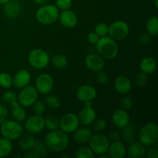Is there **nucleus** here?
<instances>
[{"mask_svg": "<svg viewBox=\"0 0 158 158\" xmlns=\"http://www.w3.org/2000/svg\"><path fill=\"white\" fill-rule=\"evenodd\" d=\"M85 64L89 69L94 72L103 70L105 66V60L99 53H90L86 56Z\"/></svg>", "mask_w": 158, "mask_h": 158, "instance_id": "nucleus-13", "label": "nucleus"}, {"mask_svg": "<svg viewBox=\"0 0 158 158\" xmlns=\"http://www.w3.org/2000/svg\"><path fill=\"white\" fill-rule=\"evenodd\" d=\"M32 150L38 154L39 157H46L49 154V149L45 144L44 141H41V140H35V144Z\"/></svg>", "mask_w": 158, "mask_h": 158, "instance_id": "nucleus-33", "label": "nucleus"}, {"mask_svg": "<svg viewBox=\"0 0 158 158\" xmlns=\"http://www.w3.org/2000/svg\"><path fill=\"white\" fill-rule=\"evenodd\" d=\"M138 141L145 147L154 146L158 140V127L155 123H148L141 127L137 134Z\"/></svg>", "mask_w": 158, "mask_h": 158, "instance_id": "nucleus-5", "label": "nucleus"}, {"mask_svg": "<svg viewBox=\"0 0 158 158\" xmlns=\"http://www.w3.org/2000/svg\"><path fill=\"white\" fill-rule=\"evenodd\" d=\"M45 104L51 109L56 110L60 107L61 103H60V98L57 96L54 95V94H49L46 97Z\"/></svg>", "mask_w": 158, "mask_h": 158, "instance_id": "nucleus-35", "label": "nucleus"}, {"mask_svg": "<svg viewBox=\"0 0 158 158\" xmlns=\"http://www.w3.org/2000/svg\"><path fill=\"white\" fill-rule=\"evenodd\" d=\"M49 63H51L52 67L55 69H61L66 67L68 64V60L66 56H65L63 54H56L50 58Z\"/></svg>", "mask_w": 158, "mask_h": 158, "instance_id": "nucleus-28", "label": "nucleus"}, {"mask_svg": "<svg viewBox=\"0 0 158 158\" xmlns=\"http://www.w3.org/2000/svg\"><path fill=\"white\" fill-rule=\"evenodd\" d=\"M122 131L120 133L121 138L126 143H131L135 141L137 137V127L134 123H131L127 125L123 128H122Z\"/></svg>", "mask_w": 158, "mask_h": 158, "instance_id": "nucleus-24", "label": "nucleus"}, {"mask_svg": "<svg viewBox=\"0 0 158 158\" xmlns=\"http://www.w3.org/2000/svg\"><path fill=\"white\" fill-rule=\"evenodd\" d=\"M120 106L123 110L128 111L133 106V100L130 96H123L120 99Z\"/></svg>", "mask_w": 158, "mask_h": 158, "instance_id": "nucleus-42", "label": "nucleus"}, {"mask_svg": "<svg viewBox=\"0 0 158 158\" xmlns=\"http://www.w3.org/2000/svg\"><path fill=\"white\" fill-rule=\"evenodd\" d=\"M110 158H123L127 156V147L121 140H116L110 143L107 152Z\"/></svg>", "mask_w": 158, "mask_h": 158, "instance_id": "nucleus-16", "label": "nucleus"}, {"mask_svg": "<svg viewBox=\"0 0 158 158\" xmlns=\"http://www.w3.org/2000/svg\"><path fill=\"white\" fill-rule=\"evenodd\" d=\"M11 114L12 118L16 121L22 123L26 119V111L23 106L19 103V102L15 101L11 104Z\"/></svg>", "mask_w": 158, "mask_h": 158, "instance_id": "nucleus-27", "label": "nucleus"}, {"mask_svg": "<svg viewBox=\"0 0 158 158\" xmlns=\"http://www.w3.org/2000/svg\"><path fill=\"white\" fill-rule=\"evenodd\" d=\"M108 29H109V26L106 23H100L95 26L94 32L100 37H103L108 35Z\"/></svg>", "mask_w": 158, "mask_h": 158, "instance_id": "nucleus-38", "label": "nucleus"}, {"mask_svg": "<svg viewBox=\"0 0 158 158\" xmlns=\"http://www.w3.org/2000/svg\"><path fill=\"white\" fill-rule=\"evenodd\" d=\"M10 0H0V5H5Z\"/></svg>", "mask_w": 158, "mask_h": 158, "instance_id": "nucleus-51", "label": "nucleus"}, {"mask_svg": "<svg viewBox=\"0 0 158 158\" xmlns=\"http://www.w3.org/2000/svg\"><path fill=\"white\" fill-rule=\"evenodd\" d=\"M77 116H78L80 124L86 127L90 126L97 119V113L92 106H84V107L80 110V114Z\"/></svg>", "mask_w": 158, "mask_h": 158, "instance_id": "nucleus-17", "label": "nucleus"}, {"mask_svg": "<svg viewBox=\"0 0 158 158\" xmlns=\"http://www.w3.org/2000/svg\"><path fill=\"white\" fill-rule=\"evenodd\" d=\"M0 69H1V65H0Z\"/></svg>", "mask_w": 158, "mask_h": 158, "instance_id": "nucleus-54", "label": "nucleus"}, {"mask_svg": "<svg viewBox=\"0 0 158 158\" xmlns=\"http://www.w3.org/2000/svg\"><path fill=\"white\" fill-rule=\"evenodd\" d=\"M0 134L11 141L16 140L24 134V127L15 120H7L1 123Z\"/></svg>", "mask_w": 158, "mask_h": 158, "instance_id": "nucleus-4", "label": "nucleus"}, {"mask_svg": "<svg viewBox=\"0 0 158 158\" xmlns=\"http://www.w3.org/2000/svg\"><path fill=\"white\" fill-rule=\"evenodd\" d=\"M24 129L29 134L35 135L41 133L45 129L44 117L40 115H33L25 122Z\"/></svg>", "mask_w": 158, "mask_h": 158, "instance_id": "nucleus-12", "label": "nucleus"}, {"mask_svg": "<svg viewBox=\"0 0 158 158\" xmlns=\"http://www.w3.org/2000/svg\"><path fill=\"white\" fill-rule=\"evenodd\" d=\"M92 124L93 129L96 133H101L106 129L107 126V123L104 119H96Z\"/></svg>", "mask_w": 158, "mask_h": 158, "instance_id": "nucleus-36", "label": "nucleus"}, {"mask_svg": "<svg viewBox=\"0 0 158 158\" xmlns=\"http://www.w3.org/2000/svg\"><path fill=\"white\" fill-rule=\"evenodd\" d=\"M88 143L89 147L91 148L95 156H100L101 154H106L110 140L105 134L96 133L93 134Z\"/></svg>", "mask_w": 158, "mask_h": 158, "instance_id": "nucleus-7", "label": "nucleus"}, {"mask_svg": "<svg viewBox=\"0 0 158 158\" xmlns=\"http://www.w3.org/2000/svg\"><path fill=\"white\" fill-rule=\"evenodd\" d=\"M3 6V12L7 18L15 19L21 13L22 6L18 0H10Z\"/></svg>", "mask_w": 158, "mask_h": 158, "instance_id": "nucleus-22", "label": "nucleus"}, {"mask_svg": "<svg viewBox=\"0 0 158 158\" xmlns=\"http://www.w3.org/2000/svg\"><path fill=\"white\" fill-rule=\"evenodd\" d=\"M44 143L49 151L60 153L63 152L67 148L69 143V138L68 134L62 130L56 129L49 131L45 136Z\"/></svg>", "mask_w": 158, "mask_h": 158, "instance_id": "nucleus-1", "label": "nucleus"}, {"mask_svg": "<svg viewBox=\"0 0 158 158\" xmlns=\"http://www.w3.org/2000/svg\"><path fill=\"white\" fill-rule=\"evenodd\" d=\"M13 86V78L8 73H0V86L9 89Z\"/></svg>", "mask_w": 158, "mask_h": 158, "instance_id": "nucleus-34", "label": "nucleus"}, {"mask_svg": "<svg viewBox=\"0 0 158 158\" xmlns=\"http://www.w3.org/2000/svg\"><path fill=\"white\" fill-rule=\"evenodd\" d=\"M73 134L74 141L81 145L88 143L91 136L93 135L92 130L86 126H83L81 127H79Z\"/></svg>", "mask_w": 158, "mask_h": 158, "instance_id": "nucleus-23", "label": "nucleus"}, {"mask_svg": "<svg viewBox=\"0 0 158 158\" xmlns=\"http://www.w3.org/2000/svg\"><path fill=\"white\" fill-rule=\"evenodd\" d=\"M31 106H32L34 114H35V115L43 116L46 111V104L42 101L36 100Z\"/></svg>", "mask_w": 158, "mask_h": 158, "instance_id": "nucleus-39", "label": "nucleus"}, {"mask_svg": "<svg viewBox=\"0 0 158 158\" xmlns=\"http://www.w3.org/2000/svg\"><path fill=\"white\" fill-rule=\"evenodd\" d=\"M45 120V128L49 131H53V130L59 129L60 127V119L55 115L49 114L44 117Z\"/></svg>", "mask_w": 158, "mask_h": 158, "instance_id": "nucleus-31", "label": "nucleus"}, {"mask_svg": "<svg viewBox=\"0 0 158 158\" xmlns=\"http://www.w3.org/2000/svg\"><path fill=\"white\" fill-rule=\"evenodd\" d=\"M99 39H100V36L95 32H91L87 35L88 42L92 45H96Z\"/></svg>", "mask_w": 158, "mask_h": 158, "instance_id": "nucleus-48", "label": "nucleus"}, {"mask_svg": "<svg viewBox=\"0 0 158 158\" xmlns=\"http://www.w3.org/2000/svg\"><path fill=\"white\" fill-rule=\"evenodd\" d=\"M2 100L6 104L11 105L17 100V95L12 91H6L2 95Z\"/></svg>", "mask_w": 158, "mask_h": 158, "instance_id": "nucleus-37", "label": "nucleus"}, {"mask_svg": "<svg viewBox=\"0 0 158 158\" xmlns=\"http://www.w3.org/2000/svg\"><path fill=\"white\" fill-rule=\"evenodd\" d=\"M96 47L97 52L104 60H114L118 55L119 48L117 41L113 40L109 35L100 37L96 43Z\"/></svg>", "mask_w": 158, "mask_h": 158, "instance_id": "nucleus-2", "label": "nucleus"}, {"mask_svg": "<svg viewBox=\"0 0 158 158\" xmlns=\"http://www.w3.org/2000/svg\"><path fill=\"white\" fill-rule=\"evenodd\" d=\"M75 157L77 158H94L95 157V154H94L89 145L82 144L78 149L76 151Z\"/></svg>", "mask_w": 158, "mask_h": 158, "instance_id": "nucleus-32", "label": "nucleus"}, {"mask_svg": "<svg viewBox=\"0 0 158 158\" xmlns=\"http://www.w3.org/2000/svg\"><path fill=\"white\" fill-rule=\"evenodd\" d=\"M49 1V0H33L34 2L36 3V4L39 5V6H42V5L46 4V3H48V2Z\"/></svg>", "mask_w": 158, "mask_h": 158, "instance_id": "nucleus-50", "label": "nucleus"}, {"mask_svg": "<svg viewBox=\"0 0 158 158\" xmlns=\"http://www.w3.org/2000/svg\"><path fill=\"white\" fill-rule=\"evenodd\" d=\"M58 19L60 20L62 26L66 28H69V29L75 27L78 23V18H77V14L70 9L61 11L59 15Z\"/></svg>", "mask_w": 158, "mask_h": 158, "instance_id": "nucleus-18", "label": "nucleus"}, {"mask_svg": "<svg viewBox=\"0 0 158 158\" xmlns=\"http://www.w3.org/2000/svg\"><path fill=\"white\" fill-rule=\"evenodd\" d=\"M97 82L101 85H106L109 81V77L105 72H103V70L98 71L96 76Z\"/></svg>", "mask_w": 158, "mask_h": 158, "instance_id": "nucleus-43", "label": "nucleus"}, {"mask_svg": "<svg viewBox=\"0 0 158 158\" xmlns=\"http://www.w3.org/2000/svg\"><path fill=\"white\" fill-rule=\"evenodd\" d=\"M38 97L39 93L35 86L28 85L21 89L17 95V101L23 107H29L38 100Z\"/></svg>", "mask_w": 158, "mask_h": 158, "instance_id": "nucleus-9", "label": "nucleus"}, {"mask_svg": "<svg viewBox=\"0 0 158 158\" xmlns=\"http://www.w3.org/2000/svg\"><path fill=\"white\" fill-rule=\"evenodd\" d=\"M114 87L118 94L126 95L131 90L132 83L129 77L125 75H120L116 78L114 81Z\"/></svg>", "mask_w": 158, "mask_h": 158, "instance_id": "nucleus-21", "label": "nucleus"}, {"mask_svg": "<svg viewBox=\"0 0 158 158\" xmlns=\"http://www.w3.org/2000/svg\"><path fill=\"white\" fill-rule=\"evenodd\" d=\"M97 96V91L94 86L89 85H83L79 87L77 90V97L80 101L92 102Z\"/></svg>", "mask_w": 158, "mask_h": 158, "instance_id": "nucleus-15", "label": "nucleus"}, {"mask_svg": "<svg viewBox=\"0 0 158 158\" xmlns=\"http://www.w3.org/2000/svg\"><path fill=\"white\" fill-rule=\"evenodd\" d=\"M35 87L39 94L47 95L52 92L54 88L53 78L48 73L40 74L35 80Z\"/></svg>", "mask_w": 158, "mask_h": 158, "instance_id": "nucleus-11", "label": "nucleus"}, {"mask_svg": "<svg viewBox=\"0 0 158 158\" xmlns=\"http://www.w3.org/2000/svg\"><path fill=\"white\" fill-rule=\"evenodd\" d=\"M80 127L78 116L73 113H67L62 116L60 120V130L66 134H73Z\"/></svg>", "mask_w": 158, "mask_h": 158, "instance_id": "nucleus-10", "label": "nucleus"}, {"mask_svg": "<svg viewBox=\"0 0 158 158\" xmlns=\"http://www.w3.org/2000/svg\"><path fill=\"white\" fill-rule=\"evenodd\" d=\"M111 120L115 127L121 130L131 123V117L127 111L123 109H118L114 112Z\"/></svg>", "mask_w": 158, "mask_h": 158, "instance_id": "nucleus-14", "label": "nucleus"}, {"mask_svg": "<svg viewBox=\"0 0 158 158\" xmlns=\"http://www.w3.org/2000/svg\"><path fill=\"white\" fill-rule=\"evenodd\" d=\"M60 10L53 4L42 5L35 12V19L42 25L49 26L58 20Z\"/></svg>", "mask_w": 158, "mask_h": 158, "instance_id": "nucleus-3", "label": "nucleus"}, {"mask_svg": "<svg viewBox=\"0 0 158 158\" xmlns=\"http://www.w3.org/2000/svg\"><path fill=\"white\" fill-rule=\"evenodd\" d=\"M145 157L148 158H157L158 157V150L157 148H154L153 146L150 147L148 150H146Z\"/></svg>", "mask_w": 158, "mask_h": 158, "instance_id": "nucleus-46", "label": "nucleus"}, {"mask_svg": "<svg viewBox=\"0 0 158 158\" xmlns=\"http://www.w3.org/2000/svg\"><path fill=\"white\" fill-rule=\"evenodd\" d=\"M151 35H149L148 32L146 33H143L142 35H140L139 37V43L141 45H148V43H150L151 40Z\"/></svg>", "mask_w": 158, "mask_h": 158, "instance_id": "nucleus-47", "label": "nucleus"}, {"mask_svg": "<svg viewBox=\"0 0 158 158\" xmlns=\"http://www.w3.org/2000/svg\"><path fill=\"white\" fill-rule=\"evenodd\" d=\"M35 139L31 134H23L18 139V147L21 151H29L32 149L35 144Z\"/></svg>", "mask_w": 158, "mask_h": 158, "instance_id": "nucleus-25", "label": "nucleus"}, {"mask_svg": "<svg viewBox=\"0 0 158 158\" xmlns=\"http://www.w3.org/2000/svg\"><path fill=\"white\" fill-rule=\"evenodd\" d=\"M157 63L154 58L151 56H146L141 60L140 63V71L145 73L148 75L154 73L157 69Z\"/></svg>", "mask_w": 158, "mask_h": 158, "instance_id": "nucleus-26", "label": "nucleus"}, {"mask_svg": "<svg viewBox=\"0 0 158 158\" xmlns=\"http://www.w3.org/2000/svg\"><path fill=\"white\" fill-rule=\"evenodd\" d=\"M50 57L44 49L36 48L29 52L28 55V62L32 68L35 69H43L48 66Z\"/></svg>", "mask_w": 158, "mask_h": 158, "instance_id": "nucleus-6", "label": "nucleus"}, {"mask_svg": "<svg viewBox=\"0 0 158 158\" xmlns=\"http://www.w3.org/2000/svg\"><path fill=\"white\" fill-rule=\"evenodd\" d=\"M62 157H67V158H69V157L68 155H66V154H63V155H62Z\"/></svg>", "mask_w": 158, "mask_h": 158, "instance_id": "nucleus-53", "label": "nucleus"}, {"mask_svg": "<svg viewBox=\"0 0 158 158\" xmlns=\"http://www.w3.org/2000/svg\"><path fill=\"white\" fill-rule=\"evenodd\" d=\"M13 150V146L11 140L8 139L0 138V157H6L10 155Z\"/></svg>", "mask_w": 158, "mask_h": 158, "instance_id": "nucleus-30", "label": "nucleus"}, {"mask_svg": "<svg viewBox=\"0 0 158 158\" xmlns=\"http://www.w3.org/2000/svg\"><path fill=\"white\" fill-rule=\"evenodd\" d=\"M55 6L61 11L70 9L73 6V0H56Z\"/></svg>", "mask_w": 158, "mask_h": 158, "instance_id": "nucleus-41", "label": "nucleus"}, {"mask_svg": "<svg viewBox=\"0 0 158 158\" xmlns=\"http://www.w3.org/2000/svg\"><path fill=\"white\" fill-rule=\"evenodd\" d=\"M9 115V110L3 103H0V123L4 122Z\"/></svg>", "mask_w": 158, "mask_h": 158, "instance_id": "nucleus-44", "label": "nucleus"}, {"mask_svg": "<svg viewBox=\"0 0 158 158\" xmlns=\"http://www.w3.org/2000/svg\"><path fill=\"white\" fill-rule=\"evenodd\" d=\"M148 74L142 72V71L139 72L136 75L135 84L137 85V86H139V87H142V86H145L146 83H148Z\"/></svg>", "mask_w": 158, "mask_h": 158, "instance_id": "nucleus-40", "label": "nucleus"}, {"mask_svg": "<svg viewBox=\"0 0 158 158\" xmlns=\"http://www.w3.org/2000/svg\"><path fill=\"white\" fill-rule=\"evenodd\" d=\"M154 6H155V8L156 9H157L158 8V0H154Z\"/></svg>", "mask_w": 158, "mask_h": 158, "instance_id": "nucleus-52", "label": "nucleus"}, {"mask_svg": "<svg viewBox=\"0 0 158 158\" xmlns=\"http://www.w3.org/2000/svg\"><path fill=\"white\" fill-rule=\"evenodd\" d=\"M25 158H37V157H40L38 156V154L34 152L32 150H30L29 152H26V154L24 155Z\"/></svg>", "mask_w": 158, "mask_h": 158, "instance_id": "nucleus-49", "label": "nucleus"}, {"mask_svg": "<svg viewBox=\"0 0 158 158\" xmlns=\"http://www.w3.org/2000/svg\"><path fill=\"white\" fill-rule=\"evenodd\" d=\"M147 32L152 37L157 36L158 34V18L156 15H152L146 23Z\"/></svg>", "mask_w": 158, "mask_h": 158, "instance_id": "nucleus-29", "label": "nucleus"}, {"mask_svg": "<svg viewBox=\"0 0 158 158\" xmlns=\"http://www.w3.org/2000/svg\"><path fill=\"white\" fill-rule=\"evenodd\" d=\"M107 137L109 138L110 140L111 141H116V140H121V134L120 132L116 130H113L108 133Z\"/></svg>", "mask_w": 158, "mask_h": 158, "instance_id": "nucleus-45", "label": "nucleus"}, {"mask_svg": "<svg viewBox=\"0 0 158 158\" xmlns=\"http://www.w3.org/2000/svg\"><path fill=\"white\" fill-rule=\"evenodd\" d=\"M13 86L17 89H22L29 85L32 79L30 73L26 69H20L12 77Z\"/></svg>", "mask_w": 158, "mask_h": 158, "instance_id": "nucleus-19", "label": "nucleus"}, {"mask_svg": "<svg viewBox=\"0 0 158 158\" xmlns=\"http://www.w3.org/2000/svg\"><path fill=\"white\" fill-rule=\"evenodd\" d=\"M130 26L123 20H117L109 26L108 35L115 41H122L129 35Z\"/></svg>", "mask_w": 158, "mask_h": 158, "instance_id": "nucleus-8", "label": "nucleus"}, {"mask_svg": "<svg viewBox=\"0 0 158 158\" xmlns=\"http://www.w3.org/2000/svg\"><path fill=\"white\" fill-rule=\"evenodd\" d=\"M146 147L140 141L129 143L127 148V156L130 158H143L146 154Z\"/></svg>", "mask_w": 158, "mask_h": 158, "instance_id": "nucleus-20", "label": "nucleus"}]
</instances>
